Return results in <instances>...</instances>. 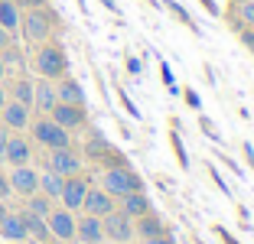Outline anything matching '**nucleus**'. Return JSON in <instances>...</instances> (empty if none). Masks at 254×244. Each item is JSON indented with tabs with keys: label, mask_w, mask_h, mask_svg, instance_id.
<instances>
[{
	"label": "nucleus",
	"mask_w": 254,
	"mask_h": 244,
	"mask_svg": "<svg viewBox=\"0 0 254 244\" xmlns=\"http://www.w3.org/2000/svg\"><path fill=\"white\" fill-rule=\"evenodd\" d=\"M33 68L39 72V78H49V81H56V78H62V75L68 72V56H65V49H62L59 43H39V49H36V56H33Z\"/></svg>",
	"instance_id": "nucleus-1"
},
{
	"label": "nucleus",
	"mask_w": 254,
	"mask_h": 244,
	"mask_svg": "<svg viewBox=\"0 0 254 244\" xmlns=\"http://www.w3.org/2000/svg\"><path fill=\"white\" fill-rule=\"evenodd\" d=\"M53 26H56V16H53V10H46V7H33L20 16V33L26 43H36V46L46 43L53 36Z\"/></svg>",
	"instance_id": "nucleus-2"
},
{
	"label": "nucleus",
	"mask_w": 254,
	"mask_h": 244,
	"mask_svg": "<svg viewBox=\"0 0 254 244\" xmlns=\"http://www.w3.org/2000/svg\"><path fill=\"white\" fill-rule=\"evenodd\" d=\"M101 189H105L111 199H121L127 192H143V179L127 166H108L105 176H101Z\"/></svg>",
	"instance_id": "nucleus-3"
},
{
	"label": "nucleus",
	"mask_w": 254,
	"mask_h": 244,
	"mask_svg": "<svg viewBox=\"0 0 254 244\" xmlns=\"http://www.w3.org/2000/svg\"><path fill=\"white\" fill-rule=\"evenodd\" d=\"M30 133H33V140L43 143L46 150H62V147H72V133L65 130V127H59L49 114L39 121H30Z\"/></svg>",
	"instance_id": "nucleus-4"
},
{
	"label": "nucleus",
	"mask_w": 254,
	"mask_h": 244,
	"mask_svg": "<svg viewBox=\"0 0 254 244\" xmlns=\"http://www.w3.org/2000/svg\"><path fill=\"white\" fill-rule=\"evenodd\" d=\"M46 170L59 173V176H75V173H82V156L75 153L72 147L49 150V156H46Z\"/></svg>",
	"instance_id": "nucleus-5"
},
{
	"label": "nucleus",
	"mask_w": 254,
	"mask_h": 244,
	"mask_svg": "<svg viewBox=\"0 0 254 244\" xmlns=\"http://www.w3.org/2000/svg\"><path fill=\"white\" fill-rule=\"evenodd\" d=\"M101 228H105V238H111V241H118V244H127L134 238V222H130L124 212H118V208L101 218Z\"/></svg>",
	"instance_id": "nucleus-6"
},
{
	"label": "nucleus",
	"mask_w": 254,
	"mask_h": 244,
	"mask_svg": "<svg viewBox=\"0 0 254 244\" xmlns=\"http://www.w3.org/2000/svg\"><path fill=\"white\" fill-rule=\"evenodd\" d=\"M85 192H88V179L82 176V173H75V176H65V183H62V208H68V212H78L85 202Z\"/></svg>",
	"instance_id": "nucleus-7"
},
{
	"label": "nucleus",
	"mask_w": 254,
	"mask_h": 244,
	"mask_svg": "<svg viewBox=\"0 0 254 244\" xmlns=\"http://www.w3.org/2000/svg\"><path fill=\"white\" fill-rule=\"evenodd\" d=\"M49 118L59 127H65V130H78V127H85V121H88L85 118V104H65V101H56Z\"/></svg>",
	"instance_id": "nucleus-8"
},
{
	"label": "nucleus",
	"mask_w": 254,
	"mask_h": 244,
	"mask_svg": "<svg viewBox=\"0 0 254 244\" xmlns=\"http://www.w3.org/2000/svg\"><path fill=\"white\" fill-rule=\"evenodd\" d=\"M7 179H10V189H13L16 195H33V192H39V173L33 170L30 163L26 166H13V170L7 173Z\"/></svg>",
	"instance_id": "nucleus-9"
},
{
	"label": "nucleus",
	"mask_w": 254,
	"mask_h": 244,
	"mask_svg": "<svg viewBox=\"0 0 254 244\" xmlns=\"http://www.w3.org/2000/svg\"><path fill=\"white\" fill-rule=\"evenodd\" d=\"M46 225H49V235L59 238V241L75 238V212H68V208H53L46 215Z\"/></svg>",
	"instance_id": "nucleus-10"
},
{
	"label": "nucleus",
	"mask_w": 254,
	"mask_h": 244,
	"mask_svg": "<svg viewBox=\"0 0 254 244\" xmlns=\"http://www.w3.org/2000/svg\"><path fill=\"white\" fill-rule=\"evenodd\" d=\"M0 124L7 127L10 133H23L30 127V108L20 104V101H7L0 108Z\"/></svg>",
	"instance_id": "nucleus-11"
},
{
	"label": "nucleus",
	"mask_w": 254,
	"mask_h": 244,
	"mask_svg": "<svg viewBox=\"0 0 254 244\" xmlns=\"http://www.w3.org/2000/svg\"><path fill=\"white\" fill-rule=\"evenodd\" d=\"M30 160H33L30 140H26L23 133H10L7 137V150H3V163H10V166H26Z\"/></svg>",
	"instance_id": "nucleus-12"
},
{
	"label": "nucleus",
	"mask_w": 254,
	"mask_h": 244,
	"mask_svg": "<svg viewBox=\"0 0 254 244\" xmlns=\"http://www.w3.org/2000/svg\"><path fill=\"white\" fill-rule=\"evenodd\" d=\"M75 238L85 244H101L105 241V228H101V218L98 215L85 212L82 218H75Z\"/></svg>",
	"instance_id": "nucleus-13"
},
{
	"label": "nucleus",
	"mask_w": 254,
	"mask_h": 244,
	"mask_svg": "<svg viewBox=\"0 0 254 244\" xmlns=\"http://www.w3.org/2000/svg\"><path fill=\"white\" fill-rule=\"evenodd\" d=\"M82 212L105 218L108 212H114V199L105 192V189H91V185H88V192H85V202H82Z\"/></svg>",
	"instance_id": "nucleus-14"
},
{
	"label": "nucleus",
	"mask_w": 254,
	"mask_h": 244,
	"mask_svg": "<svg viewBox=\"0 0 254 244\" xmlns=\"http://www.w3.org/2000/svg\"><path fill=\"white\" fill-rule=\"evenodd\" d=\"M20 215V222H23V228H26V238H36V241H49V225H46V218L43 215H36V212H30V208H23V212H16Z\"/></svg>",
	"instance_id": "nucleus-15"
},
{
	"label": "nucleus",
	"mask_w": 254,
	"mask_h": 244,
	"mask_svg": "<svg viewBox=\"0 0 254 244\" xmlns=\"http://www.w3.org/2000/svg\"><path fill=\"white\" fill-rule=\"evenodd\" d=\"M56 101H59V98H56V85L49 78H39L36 85H33V108H39L43 114H49Z\"/></svg>",
	"instance_id": "nucleus-16"
},
{
	"label": "nucleus",
	"mask_w": 254,
	"mask_h": 244,
	"mask_svg": "<svg viewBox=\"0 0 254 244\" xmlns=\"http://www.w3.org/2000/svg\"><path fill=\"white\" fill-rule=\"evenodd\" d=\"M56 98L65 104H85V91L82 85L75 78H68V75H62V78H56Z\"/></svg>",
	"instance_id": "nucleus-17"
},
{
	"label": "nucleus",
	"mask_w": 254,
	"mask_h": 244,
	"mask_svg": "<svg viewBox=\"0 0 254 244\" xmlns=\"http://www.w3.org/2000/svg\"><path fill=\"white\" fill-rule=\"evenodd\" d=\"M121 212L127 218H140V215L150 212V199L143 192H127V195H121Z\"/></svg>",
	"instance_id": "nucleus-18"
},
{
	"label": "nucleus",
	"mask_w": 254,
	"mask_h": 244,
	"mask_svg": "<svg viewBox=\"0 0 254 244\" xmlns=\"http://www.w3.org/2000/svg\"><path fill=\"white\" fill-rule=\"evenodd\" d=\"M20 16L23 10L16 7V0H0V26L13 36V33H20Z\"/></svg>",
	"instance_id": "nucleus-19"
},
{
	"label": "nucleus",
	"mask_w": 254,
	"mask_h": 244,
	"mask_svg": "<svg viewBox=\"0 0 254 244\" xmlns=\"http://www.w3.org/2000/svg\"><path fill=\"white\" fill-rule=\"evenodd\" d=\"M0 238H7V241H26V228H23L16 212H7L0 218Z\"/></svg>",
	"instance_id": "nucleus-20"
},
{
	"label": "nucleus",
	"mask_w": 254,
	"mask_h": 244,
	"mask_svg": "<svg viewBox=\"0 0 254 244\" xmlns=\"http://www.w3.org/2000/svg\"><path fill=\"white\" fill-rule=\"evenodd\" d=\"M62 183H65V176H59V173H53V170L39 173V192H43L46 199H59Z\"/></svg>",
	"instance_id": "nucleus-21"
},
{
	"label": "nucleus",
	"mask_w": 254,
	"mask_h": 244,
	"mask_svg": "<svg viewBox=\"0 0 254 244\" xmlns=\"http://www.w3.org/2000/svg\"><path fill=\"white\" fill-rule=\"evenodd\" d=\"M7 95H10V101H20V104H26V108H33V81L30 78H16L13 88H10Z\"/></svg>",
	"instance_id": "nucleus-22"
},
{
	"label": "nucleus",
	"mask_w": 254,
	"mask_h": 244,
	"mask_svg": "<svg viewBox=\"0 0 254 244\" xmlns=\"http://www.w3.org/2000/svg\"><path fill=\"white\" fill-rule=\"evenodd\" d=\"M134 235H143V241H147V238H157V235H166L163 231V225L157 222V218H153V215H140V222H137V228H134Z\"/></svg>",
	"instance_id": "nucleus-23"
},
{
	"label": "nucleus",
	"mask_w": 254,
	"mask_h": 244,
	"mask_svg": "<svg viewBox=\"0 0 254 244\" xmlns=\"http://www.w3.org/2000/svg\"><path fill=\"white\" fill-rule=\"evenodd\" d=\"M26 208H30V212H36V215H49L53 212V199H46L43 192H33V195H26Z\"/></svg>",
	"instance_id": "nucleus-24"
},
{
	"label": "nucleus",
	"mask_w": 254,
	"mask_h": 244,
	"mask_svg": "<svg viewBox=\"0 0 254 244\" xmlns=\"http://www.w3.org/2000/svg\"><path fill=\"white\" fill-rule=\"evenodd\" d=\"M170 140H173V150H176V160H180V166L186 170V166H189V156H186V150H183V140H180V133L173 130V133H170Z\"/></svg>",
	"instance_id": "nucleus-25"
},
{
	"label": "nucleus",
	"mask_w": 254,
	"mask_h": 244,
	"mask_svg": "<svg viewBox=\"0 0 254 244\" xmlns=\"http://www.w3.org/2000/svg\"><path fill=\"white\" fill-rule=\"evenodd\" d=\"M160 72H163V85H166L170 91H176V78H173V72H170V65H166V62L160 65Z\"/></svg>",
	"instance_id": "nucleus-26"
},
{
	"label": "nucleus",
	"mask_w": 254,
	"mask_h": 244,
	"mask_svg": "<svg viewBox=\"0 0 254 244\" xmlns=\"http://www.w3.org/2000/svg\"><path fill=\"white\" fill-rule=\"evenodd\" d=\"M170 10H173V13H176V16H180V20L186 23V26H192V20H189V13H186V10L180 7V3H173V0H170ZM192 30H195V26H192Z\"/></svg>",
	"instance_id": "nucleus-27"
},
{
	"label": "nucleus",
	"mask_w": 254,
	"mask_h": 244,
	"mask_svg": "<svg viewBox=\"0 0 254 244\" xmlns=\"http://www.w3.org/2000/svg\"><path fill=\"white\" fill-rule=\"evenodd\" d=\"M241 16L254 26V0H245V3H241Z\"/></svg>",
	"instance_id": "nucleus-28"
},
{
	"label": "nucleus",
	"mask_w": 254,
	"mask_h": 244,
	"mask_svg": "<svg viewBox=\"0 0 254 244\" xmlns=\"http://www.w3.org/2000/svg\"><path fill=\"white\" fill-rule=\"evenodd\" d=\"M49 0H16V7L20 10H33V7H46Z\"/></svg>",
	"instance_id": "nucleus-29"
},
{
	"label": "nucleus",
	"mask_w": 254,
	"mask_h": 244,
	"mask_svg": "<svg viewBox=\"0 0 254 244\" xmlns=\"http://www.w3.org/2000/svg\"><path fill=\"white\" fill-rule=\"evenodd\" d=\"M10 192H13V189H10V179H7V173H0V199H7Z\"/></svg>",
	"instance_id": "nucleus-30"
},
{
	"label": "nucleus",
	"mask_w": 254,
	"mask_h": 244,
	"mask_svg": "<svg viewBox=\"0 0 254 244\" xmlns=\"http://www.w3.org/2000/svg\"><path fill=\"white\" fill-rule=\"evenodd\" d=\"M183 98H186V104H189V108H199V104H202V101H199V95H195L192 88H186V91H183Z\"/></svg>",
	"instance_id": "nucleus-31"
},
{
	"label": "nucleus",
	"mask_w": 254,
	"mask_h": 244,
	"mask_svg": "<svg viewBox=\"0 0 254 244\" xmlns=\"http://www.w3.org/2000/svg\"><path fill=\"white\" fill-rule=\"evenodd\" d=\"M7 137H10V130L3 124H0V163H3V150H7Z\"/></svg>",
	"instance_id": "nucleus-32"
},
{
	"label": "nucleus",
	"mask_w": 254,
	"mask_h": 244,
	"mask_svg": "<svg viewBox=\"0 0 254 244\" xmlns=\"http://www.w3.org/2000/svg\"><path fill=\"white\" fill-rule=\"evenodd\" d=\"M7 46H13V36H10V33L3 30V26H0V52L7 49Z\"/></svg>",
	"instance_id": "nucleus-33"
},
{
	"label": "nucleus",
	"mask_w": 254,
	"mask_h": 244,
	"mask_svg": "<svg viewBox=\"0 0 254 244\" xmlns=\"http://www.w3.org/2000/svg\"><path fill=\"white\" fill-rule=\"evenodd\" d=\"M241 43H245L248 49L254 52V30H241Z\"/></svg>",
	"instance_id": "nucleus-34"
},
{
	"label": "nucleus",
	"mask_w": 254,
	"mask_h": 244,
	"mask_svg": "<svg viewBox=\"0 0 254 244\" xmlns=\"http://www.w3.org/2000/svg\"><path fill=\"white\" fill-rule=\"evenodd\" d=\"M143 244H173V238L170 235H157V238H147Z\"/></svg>",
	"instance_id": "nucleus-35"
},
{
	"label": "nucleus",
	"mask_w": 254,
	"mask_h": 244,
	"mask_svg": "<svg viewBox=\"0 0 254 244\" xmlns=\"http://www.w3.org/2000/svg\"><path fill=\"white\" fill-rule=\"evenodd\" d=\"M127 72H130V75H140V59H127Z\"/></svg>",
	"instance_id": "nucleus-36"
},
{
	"label": "nucleus",
	"mask_w": 254,
	"mask_h": 244,
	"mask_svg": "<svg viewBox=\"0 0 254 244\" xmlns=\"http://www.w3.org/2000/svg\"><path fill=\"white\" fill-rule=\"evenodd\" d=\"M218 235H222V241H225V244H238V241H235V238L228 235V231H225V228H218Z\"/></svg>",
	"instance_id": "nucleus-37"
},
{
	"label": "nucleus",
	"mask_w": 254,
	"mask_h": 244,
	"mask_svg": "<svg viewBox=\"0 0 254 244\" xmlns=\"http://www.w3.org/2000/svg\"><path fill=\"white\" fill-rule=\"evenodd\" d=\"M7 101H10V95H7V88H3V81H0V108H3Z\"/></svg>",
	"instance_id": "nucleus-38"
},
{
	"label": "nucleus",
	"mask_w": 254,
	"mask_h": 244,
	"mask_svg": "<svg viewBox=\"0 0 254 244\" xmlns=\"http://www.w3.org/2000/svg\"><path fill=\"white\" fill-rule=\"evenodd\" d=\"M199 3H202V7H205V10H209V13H218V7H215V3H212V0H199Z\"/></svg>",
	"instance_id": "nucleus-39"
},
{
	"label": "nucleus",
	"mask_w": 254,
	"mask_h": 244,
	"mask_svg": "<svg viewBox=\"0 0 254 244\" xmlns=\"http://www.w3.org/2000/svg\"><path fill=\"white\" fill-rule=\"evenodd\" d=\"M3 78H7V62L0 59V81H3Z\"/></svg>",
	"instance_id": "nucleus-40"
},
{
	"label": "nucleus",
	"mask_w": 254,
	"mask_h": 244,
	"mask_svg": "<svg viewBox=\"0 0 254 244\" xmlns=\"http://www.w3.org/2000/svg\"><path fill=\"white\" fill-rule=\"evenodd\" d=\"M7 212H10V208H7V202L0 199V218H3V215H7Z\"/></svg>",
	"instance_id": "nucleus-41"
},
{
	"label": "nucleus",
	"mask_w": 254,
	"mask_h": 244,
	"mask_svg": "<svg viewBox=\"0 0 254 244\" xmlns=\"http://www.w3.org/2000/svg\"><path fill=\"white\" fill-rule=\"evenodd\" d=\"M101 3H105L108 10H118V3H114V0H101Z\"/></svg>",
	"instance_id": "nucleus-42"
},
{
	"label": "nucleus",
	"mask_w": 254,
	"mask_h": 244,
	"mask_svg": "<svg viewBox=\"0 0 254 244\" xmlns=\"http://www.w3.org/2000/svg\"><path fill=\"white\" fill-rule=\"evenodd\" d=\"M46 244H68V241H59V238H49V241H46Z\"/></svg>",
	"instance_id": "nucleus-43"
},
{
	"label": "nucleus",
	"mask_w": 254,
	"mask_h": 244,
	"mask_svg": "<svg viewBox=\"0 0 254 244\" xmlns=\"http://www.w3.org/2000/svg\"><path fill=\"white\" fill-rule=\"evenodd\" d=\"M68 244H85V241H78V238H72V241H68Z\"/></svg>",
	"instance_id": "nucleus-44"
},
{
	"label": "nucleus",
	"mask_w": 254,
	"mask_h": 244,
	"mask_svg": "<svg viewBox=\"0 0 254 244\" xmlns=\"http://www.w3.org/2000/svg\"><path fill=\"white\" fill-rule=\"evenodd\" d=\"M13 244H26V241H13Z\"/></svg>",
	"instance_id": "nucleus-45"
},
{
	"label": "nucleus",
	"mask_w": 254,
	"mask_h": 244,
	"mask_svg": "<svg viewBox=\"0 0 254 244\" xmlns=\"http://www.w3.org/2000/svg\"><path fill=\"white\" fill-rule=\"evenodd\" d=\"M238 3H245V0H238Z\"/></svg>",
	"instance_id": "nucleus-46"
}]
</instances>
